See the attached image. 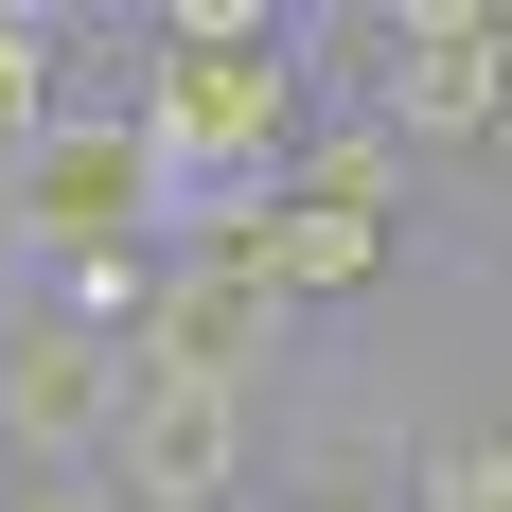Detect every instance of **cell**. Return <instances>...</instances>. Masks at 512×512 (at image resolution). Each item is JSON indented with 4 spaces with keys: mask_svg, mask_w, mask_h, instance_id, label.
<instances>
[{
    "mask_svg": "<svg viewBox=\"0 0 512 512\" xmlns=\"http://www.w3.org/2000/svg\"><path fill=\"white\" fill-rule=\"evenodd\" d=\"M106 407H124V354L0 283V477H89Z\"/></svg>",
    "mask_w": 512,
    "mask_h": 512,
    "instance_id": "cell-3",
    "label": "cell"
},
{
    "mask_svg": "<svg viewBox=\"0 0 512 512\" xmlns=\"http://www.w3.org/2000/svg\"><path fill=\"white\" fill-rule=\"evenodd\" d=\"M0 512H106L89 477H0Z\"/></svg>",
    "mask_w": 512,
    "mask_h": 512,
    "instance_id": "cell-6",
    "label": "cell"
},
{
    "mask_svg": "<svg viewBox=\"0 0 512 512\" xmlns=\"http://www.w3.org/2000/svg\"><path fill=\"white\" fill-rule=\"evenodd\" d=\"M124 371H195V389L283 407V389H301V318L265 301L230 248H159V301H142V336H124Z\"/></svg>",
    "mask_w": 512,
    "mask_h": 512,
    "instance_id": "cell-2",
    "label": "cell"
},
{
    "mask_svg": "<svg viewBox=\"0 0 512 512\" xmlns=\"http://www.w3.org/2000/svg\"><path fill=\"white\" fill-rule=\"evenodd\" d=\"M124 18H53V0H0V159L53 142L71 106H124Z\"/></svg>",
    "mask_w": 512,
    "mask_h": 512,
    "instance_id": "cell-4",
    "label": "cell"
},
{
    "mask_svg": "<svg viewBox=\"0 0 512 512\" xmlns=\"http://www.w3.org/2000/svg\"><path fill=\"white\" fill-rule=\"evenodd\" d=\"M407 512H512V407H495V354H460V389L407 407Z\"/></svg>",
    "mask_w": 512,
    "mask_h": 512,
    "instance_id": "cell-5",
    "label": "cell"
},
{
    "mask_svg": "<svg viewBox=\"0 0 512 512\" xmlns=\"http://www.w3.org/2000/svg\"><path fill=\"white\" fill-rule=\"evenodd\" d=\"M106 512H248L265 495V407L248 389H195V371H124V407L89 442Z\"/></svg>",
    "mask_w": 512,
    "mask_h": 512,
    "instance_id": "cell-1",
    "label": "cell"
}]
</instances>
